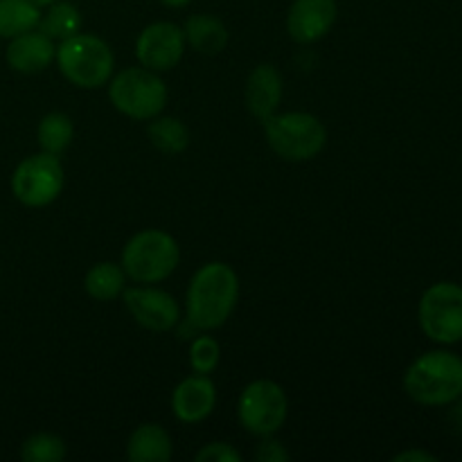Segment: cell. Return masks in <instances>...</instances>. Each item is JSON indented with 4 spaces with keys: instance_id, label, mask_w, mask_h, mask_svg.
<instances>
[{
    "instance_id": "23",
    "label": "cell",
    "mask_w": 462,
    "mask_h": 462,
    "mask_svg": "<svg viewBox=\"0 0 462 462\" xmlns=\"http://www.w3.org/2000/svg\"><path fill=\"white\" fill-rule=\"evenodd\" d=\"M25 462H61L66 458V442L54 433H34L21 447Z\"/></svg>"
},
{
    "instance_id": "6",
    "label": "cell",
    "mask_w": 462,
    "mask_h": 462,
    "mask_svg": "<svg viewBox=\"0 0 462 462\" xmlns=\"http://www.w3.org/2000/svg\"><path fill=\"white\" fill-rule=\"evenodd\" d=\"M108 99L131 120H152L167 106V86L149 68H126L108 84Z\"/></svg>"
},
{
    "instance_id": "9",
    "label": "cell",
    "mask_w": 462,
    "mask_h": 462,
    "mask_svg": "<svg viewBox=\"0 0 462 462\" xmlns=\"http://www.w3.org/2000/svg\"><path fill=\"white\" fill-rule=\"evenodd\" d=\"M66 183V171H63L59 156L52 153H34L25 161L18 162L12 174V192L23 206L27 208H45L57 201Z\"/></svg>"
},
{
    "instance_id": "20",
    "label": "cell",
    "mask_w": 462,
    "mask_h": 462,
    "mask_svg": "<svg viewBox=\"0 0 462 462\" xmlns=\"http://www.w3.org/2000/svg\"><path fill=\"white\" fill-rule=\"evenodd\" d=\"M41 21V9L30 0H0V36L14 39L25 32L36 30Z\"/></svg>"
},
{
    "instance_id": "24",
    "label": "cell",
    "mask_w": 462,
    "mask_h": 462,
    "mask_svg": "<svg viewBox=\"0 0 462 462\" xmlns=\"http://www.w3.org/2000/svg\"><path fill=\"white\" fill-rule=\"evenodd\" d=\"M219 359L221 347L212 337L194 338L192 346H189V365H192L194 373L210 374L219 365Z\"/></svg>"
},
{
    "instance_id": "18",
    "label": "cell",
    "mask_w": 462,
    "mask_h": 462,
    "mask_svg": "<svg viewBox=\"0 0 462 462\" xmlns=\"http://www.w3.org/2000/svg\"><path fill=\"white\" fill-rule=\"evenodd\" d=\"M84 289L93 300L111 302L126 289V273L116 262H97L84 278Z\"/></svg>"
},
{
    "instance_id": "8",
    "label": "cell",
    "mask_w": 462,
    "mask_h": 462,
    "mask_svg": "<svg viewBox=\"0 0 462 462\" xmlns=\"http://www.w3.org/2000/svg\"><path fill=\"white\" fill-rule=\"evenodd\" d=\"M418 320L424 337L440 346L462 341V287L456 282H436L422 293Z\"/></svg>"
},
{
    "instance_id": "3",
    "label": "cell",
    "mask_w": 462,
    "mask_h": 462,
    "mask_svg": "<svg viewBox=\"0 0 462 462\" xmlns=\"http://www.w3.org/2000/svg\"><path fill=\"white\" fill-rule=\"evenodd\" d=\"M61 75L72 86L84 90L102 88L108 84L116 68L111 45L95 34H77L68 36L54 52Z\"/></svg>"
},
{
    "instance_id": "17",
    "label": "cell",
    "mask_w": 462,
    "mask_h": 462,
    "mask_svg": "<svg viewBox=\"0 0 462 462\" xmlns=\"http://www.w3.org/2000/svg\"><path fill=\"white\" fill-rule=\"evenodd\" d=\"M183 34L185 43H189L197 52L208 54V57L224 52L230 39L228 27L224 25V21L210 16V14H194V16H189L183 27Z\"/></svg>"
},
{
    "instance_id": "28",
    "label": "cell",
    "mask_w": 462,
    "mask_h": 462,
    "mask_svg": "<svg viewBox=\"0 0 462 462\" xmlns=\"http://www.w3.org/2000/svg\"><path fill=\"white\" fill-rule=\"evenodd\" d=\"M162 5H167V7H185V5H189L192 0H161Z\"/></svg>"
},
{
    "instance_id": "29",
    "label": "cell",
    "mask_w": 462,
    "mask_h": 462,
    "mask_svg": "<svg viewBox=\"0 0 462 462\" xmlns=\"http://www.w3.org/2000/svg\"><path fill=\"white\" fill-rule=\"evenodd\" d=\"M30 3L36 5L39 9H43V7H50L52 3H57V0H30Z\"/></svg>"
},
{
    "instance_id": "14",
    "label": "cell",
    "mask_w": 462,
    "mask_h": 462,
    "mask_svg": "<svg viewBox=\"0 0 462 462\" xmlns=\"http://www.w3.org/2000/svg\"><path fill=\"white\" fill-rule=\"evenodd\" d=\"M246 106L260 122H266L271 116H275L282 102V75L271 63H260L253 68V72L246 79Z\"/></svg>"
},
{
    "instance_id": "27",
    "label": "cell",
    "mask_w": 462,
    "mask_h": 462,
    "mask_svg": "<svg viewBox=\"0 0 462 462\" xmlns=\"http://www.w3.org/2000/svg\"><path fill=\"white\" fill-rule=\"evenodd\" d=\"M393 460L395 462H436L438 456L429 454V451H424V449H406V451H402V454H397Z\"/></svg>"
},
{
    "instance_id": "15",
    "label": "cell",
    "mask_w": 462,
    "mask_h": 462,
    "mask_svg": "<svg viewBox=\"0 0 462 462\" xmlns=\"http://www.w3.org/2000/svg\"><path fill=\"white\" fill-rule=\"evenodd\" d=\"M54 52L57 48L48 34L41 30H30L21 36H14L12 43L7 45V63L21 75H36L52 63Z\"/></svg>"
},
{
    "instance_id": "2",
    "label": "cell",
    "mask_w": 462,
    "mask_h": 462,
    "mask_svg": "<svg viewBox=\"0 0 462 462\" xmlns=\"http://www.w3.org/2000/svg\"><path fill=\"white\" fill-rule=\"evenodd\" d=\"M404 391L420 406H447L462 397V359L456 352L420 355L404 374Z\"/></svg>"
},
{
    "instance_id": "4",
    "label": "cell",
    "mask_w": 462,
    "mask_h": 462,
    "mask_svg": "<svg viewBox=\"0 0 462 462\" xmlns=\"http://www.w3.org/2000/svg\"><path fill=\"white\" fill-rule=\"evenodd\" d=\"M180 262L179 242L158 228L140 230L122 251V269L126 278L140 284H156L170 278Z\"/></svg>"
},
{
    "instance_id": "26",
    "label": "cell",
    "mask_w": 462,
    "mask_h": 462,
    "mask_svg": "<svg viewBox=\"0 0 462 462\" xmlns=\"http://www.w3.org/2000/svg\"><path fill=\"white\" fill-rule=\"evenodd\" d=\"M289 458H291V456L284 449L282 442L269 440V436H266V440L257 447V460L260 462H287Z\"/></svg>"
},
{
    "instance_id": "5",
    "label": "cell",
    "mask_w": 462,
    "mask_h": 462,
    "mask_svg": "<svg viewBox=\"0 0 462 462\" xmlns=\"http://www.w3.org/2000/svg\"><path fill=\"white\" fill-rule=\"evenodd\" d=\"M266 144L280 158L291 162L311 161L319 156L328 143V129L311 113L289 111L275 113L264 122Z\"/></svg>"
},
{
    "instance_id": "21",
    "label": "cell",
    "mask_w": 462,
    "mask_h": 462,
    "mask_svg": "<svg viewBox=\"0 0 462 462\" xmlns=\"http://www.w3.org/2000/svg\"><path fill=\"white\" fill-rule=\"evenodd\" d=\"M72 135H75V126L72 120L66 113H48V116L41 117L39 129H36V140H39L41 152L52 153V156H61L72 143Z\"/></svg>"
},
{
    "instance_id": "25",
    "label": "cell",
    "mask_w": 462,
    "mask_h": 462,
    "mask_svg": "<svg viewBox=\"0 0 462 462\" xmlns=\"http://www.w3.org/2000/svg\"><path fill=\"white\" fill-rule=\"evenodd\" d=\"M197 462H242V454L228 442H210L194 456Z\"/></svg>"
},
{
    "instance_id": "22",
    "label": "cell",
    "mask_w": 462,
    "mask_h": 462,
    "mask_svg": "<svg viewBox=\"0 0 462 462\" xmlns=\"http://www.w3.org/2000/svg\"><path fill=\"white\" fill-rule=\"evenodd\" d=\"M81 27V14L72 3H52L48 12L41 14L39 30L48 34L50 39L63 41L68 36L77 34Z\"/></svg>"
},
{
    "instance_id": "11",
    "label": "cell",
    "mask_w": 462,
    "mask_h": 462,
    "mask_svg": "<svg viewBox=\"0 0 462 462\" xmlns=\"http://www.w3.org/2000/svg\"><path fill=\"white\" fill-rule=\"evenodd\" d=\"M122 296H125L126 310L140 328L149 332H170L179 325L180 310L171 293L152 284H143V287L125 289Z\"/></svg>"
},
{
    "instance_id": "16",
    "label": "cell",
    "mask_w": 462,
    "mask_h": 462,
    "mask_svg": "<svg viewBox=\"0 0 462 462\" xmlns=\"http://www.w3.org/2000/svg\"><path fill=\"white\" fill-rule=\"evenodd\" d=\"M171 438L161 424H140L126 442V456L131 462H170L171 460Z\"/></svg>"
},
{
    "instance_id": "12",
    "label": "cell",
    "mask_w": 462,
    "mask_h": 462,
    "mask_svg": "<svg viewBox=\"0 0 462 462\" xmlns=\"http://www.w3.org/2000/svg\"><path fill=\"white\" fill-rule=\"evenodd\" d=\"M337 0H293L287 14V32L296 43H314L334 27Z\"/></svg>"
},
{
    "instance_id": "10",
    "label": "cell",
    "mask_w": 462,
    "mask_h": 462,
    "mask_svg": "<svg viewBox=\"0 0 462 462\" xmlns=\"http://www.w3.org/2000/svg\"><path fill=\"white\" fill-rule=\"evenodd\" d=\"M185 45V34L176 23L158 21L140 32L135 41V57L140 66L153 72H165L179 66Z\"/></svg>"
},
{
    "instance_id": "19",
    "label": "cell",
    "mask_w": 462,
    "mask_h": 462,
    "mask_svg": "<svg viewBox=\"0 0 462 462\" xmlns=\"http://www.w3.org/2000/svg\"><path fill=\"white\" fill-rule=\"evenodd\" d=\"M149 143L167 156H176L183 153L189 147V131L179 117H162L156 116L149 122Z\"/></svg>"
},
{
    "instance_id": "7",
    "label": "cell",
    "mask_w": 462,
    "mask_h": 462,
    "mask_svg": "<svg viewBox=\"0 0 462 462\" xmlns=\"http://www.w3.org/2000/svg\"><path fill=\"white\" fill-rule=\"evenodd\" d=\"M237 415L242 427L253 436H275L287 422V393L273 379H255L239 395Z\"/></svg>"
},
{
    "instance_id": "1",
    "label": "cell",
    "mask_w": 462,
    "mask_h": 462,
    "mask_svg": "<svg viewBox=\"0 0 462 462\" xmlns=\"http://www.w3.org/2000/svg\"><path fill=\"white\" fill-rule=\"evenodd\" d=\"M239 300V278L224 262H208L192 275L185 310L192 328L208 332L230 319Z\"/></svg>"
},
{
    "instance_id": "13",
    "label": "cell",
    "mask_w": 462,
    "mask_h": 462,
    "mask_svg": "<svg viewBox=\"0 0 462 462\" xmlns=\"http://www.w3.org/2000/svg\"><path fill=\"white\" fill-rule=\"evenodd\" d=\"M217 404V386L208 374L183 379L171 393V411L185 424H197L210 418Z\"/></svg>"
}]
</instances>
